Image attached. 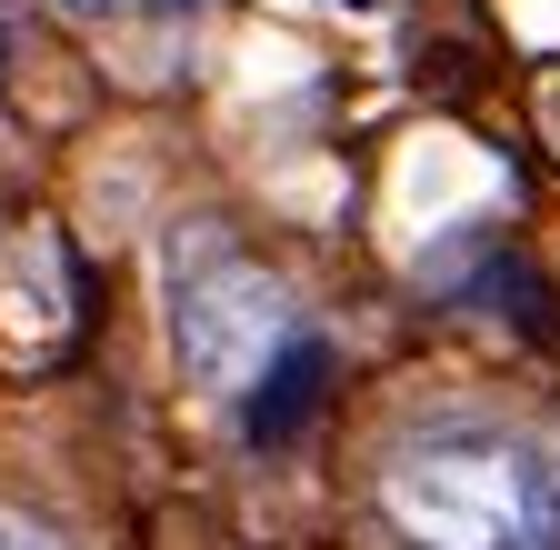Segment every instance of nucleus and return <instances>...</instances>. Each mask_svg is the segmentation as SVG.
Masks as SVG:
<instances>
[{
    "mask_svg": "<svg viewBox=\"0 0 560 550\" xmlns=\"http://www.w3.org/2000/svg\"><path fill=\"white\" fill-rule=\"evenodd\" d=\"M291 330H301V311L280 291V270H260L221 221H180L171 231V351H180V371L210 400H241L280 361Z\"/></svg>",
    "mask_w": 560,
    "mask_h": 550,
    "instance_id": "obj_2",
    "label": "nucleus"
},
{
    "mask_svg": "<svg viewBox=\"0 0 560 550\" xmlns=\"http://www.w3.org/2000/svg\"><path fill=\"white\" fill-rule=\"evenodd\" d=\"M0 550H70V540L40 530V520H21V511H0Z\"/></svg>",
    "mask_w": 560,
    "mask_h": 550,
    "instance_id": "obj_4",
    "label": "nucleus"
},
{
    "mask_svg": "<svg viewBox=\"0 0 560 550\" xmlns=\"http://www.w3.org/2000/svg\"><path fill=\"white\" fill-rule=\"evenodd\" d=\"M381 520L410 550H560V470L511 431L441 421L381 460Z\"/></svg>",
    "mask_w": 560,
    "mask_h": 550,
    "instance_id": "obj_1",
    "label": "nucleus"
},
{
    "mask_svg": "<svg viewBox=\"0 0 560 550\" xmlns=\"http://www.w3.org/2000/svg\"><path fill=\"white\" fill-rule=\"evenodd\" d=\"M320 381H330V351H320V340L311 330H291V340H280V361L241 390V421H250V441L270 450V441H291L301 421H311V410H320Z\"/></svg>",
    "mask_w": 560,
    "mask_h": 550,
    "instance_id": "obj_3",
    "label": "nucleus"
},
{
    "mask_svg": "<svg viewBox=\"0 0 560 550\" xmlns=\"http://www.w3.org/2000/svg\"><path fill=\"white\" fill-rule=\"evenodd\" d=\"M350 11H371V0H350Z\"/></svg>",
    "mask_w": 560,
    "mask_h": 550,
    "instance_id": "obj_5",
    "label": "nucleus"
}]
</instances>
